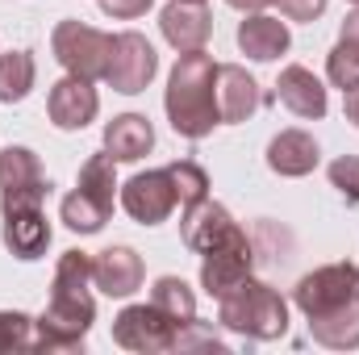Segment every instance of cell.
Masks as SVG:
<instances>
[{"mask_svg":"<svg viewBox=\"0 0 359 355\" xmlns=\"http://www.w3.org/2000/svg\"><path fill=\"white\" fill-rule=\"evenodd\" d=\"M247 230L234 222V213L226 209V205H217V201H196V205H184V217H180V239H184V247L188 251H196V255H205V251H217V247H226V243H234V239H243Z\"/></svg>","mask_w":359,"mask_h":355,"instance_id":"9c48e42d","label":"cell"},{"mask_svg":"<svg viewBox=\"0 0 359 355\" xmlns=\"http://www.w3.org/2000/svg\"><path fill=\"white\" fill-rule=\"evenodd\" d=\"M159 29L168 38V46L188 55V51H205L213 38V13L205 8V0H172L159 13Z\"/></svg>","mask_w":359,"mask_h":355,"instance_id":"4fadbf2b","label":"cell"},{"mask_svg":"<svg viewBox=\"0 0 359 355\" xmlns=\"http://www.w3.org/2000/svg\"><path fill=\"white\" fill-rule=\"evenodd\" d=\"M29 343H34V318L21 309H0V355L29 351Z\"/></svg>","mask_w":359,"mask_h":355,"instance_id":"83f0119b","label":"cell"},{"mask_svg":"<svg viewBox=\"0 0 359 355\" xmlns=\"http://www.w3.org/2000/svg\"><path fill=\"white\" fill-rule=\"evenodd\" d=\"M330 184L339 188V196L347 205H359V155H339L330 168H326Z\"/></svg>","mask_w":359,"mask_h":355,"instance_id":"f546056e","label":"cell"},{"mask_svg":"<svg viewBox=\"0 0 359 355\" xmlns=\"http://www.w3.org/2000/svg\"><path fill=\"white\" fill-rule=\"evenodd\" d=\"M351 4H359V0H351Z\"/></svg>","mask_w":359,"mask_h":355,"instance_id":"d590c367","label":"cell"},{"mask_svg":"<svg viewBox=\"0 0 359 355\" xmlns=\"http://www.w3.org/2000/svg\"><path fill=\"white\" fill-rule=\"evenodd\" d=\"M117 201H121V209H126L138 226H163V222L172 217V209L180 205L168 168H151V172L130 176L117 188Z\"/></svg>","mask_w":359,"mask_h":355,"instance_id":"ba28073f","label":"cell"},{"mask_svg":"<svg viewBox=\"0 0 359 355\" xmlns=\"http://www.w3.org/2000/svg\"><path fill=\"white\" fill-rule=\"evenodd\" d=\"M109 46H113V34L96 29L88 21H59L55 34H50V51L59 59V67L67 76H80V80H104V67H109Z\"/></svg>","mask_w":359,"mask_h":355,"instance_id":"277c9868","label":"cell"},{"mask_svg":"<svg viewBox=\"0 0 359 355\" xmlns=\"http://www.w3.org/2000/svg\"><path fill=\"white\" fill-rule=\"evenodd\" d=\"M151 305L163 309L176 326H184V322L196 318V293H192L180 276H159V280L151 284Z\"/></svg>","mask_w":359,"mask_h":355,"instance_id":"cb8c5ba5","label":"cell"},{"mask_svg":"<svg viewBox=\"0 0 359 355\" xmlns=\"http://www.w3.org/2000/svg\"><path fill=\"white\" fill-rule=\"evenodd\" d=\"M92 322H96L92 288H50L42 318H34L29 351H84Z\"/></svg>","mask_w":359,"mask_h":355,"instance_id":"3957f363","label":"cell"},{"mask_svg":"<svg viewBox=\"0 0 359 355\" xmlns=\"http://www.w3.org/2000/svg\"><path fill=\"white\" fill-rule=\"evenodd\" d=\"M151 147H155V126L142 113H117L104 126V151L117 163H138L151 155Z\"/></svg>","mask_w":359,"mask_h":355,"instance_id":"d6986e66","label":"cell"},{"mask_svg":"<svg viewBox=\"0 0 359 355\" xmlns=\"http://www.w3.org/2000/svg\"><path fill=\"white\" fill-rule=\"evenodd\" d=\"M322 163V147L309 130H280L268 142V168L284 180L309 176Z\"/></svg>","mask_w":359,"mask_h":355,"instance_id":"ac0fdd59","label":"cell"},{"mask_svg":"<svg viewBox=\"0 0 359 355\" xmlns=\"http://www.w3.org/2000/svg\"><path fill=\"white\" fill-rule=\"evenodd\" d=\"M76 188H84L92 196H100V201H117V159L109 155V151H100V155H88L84 159V168H80V180H76Z\"/></svg>","mask_w":359,"mask_h":355,"instance_id":"d4e9b609","label":"cell"},{"mask_svg":"<svg viewBox=\"0 0 359 355\" xmlns=\"http://www.w3.org/2000/svg\"><path fill=\"white\" fill-rule=\"evenodd\" d=\"M339 42H351V46H359V4L343 17V29H339Z\"/></svg>","mask_w":359,"mask_h":355,"instance_id":"d6a6232c","label":"cell"},{"mask_svg":"<svg viewBox=\"0 0 359 355\" xmlns=\"http://www.w3.org/2000/svg\"><path fill=\"white\" fill-rule=\"evenodd\" d=\"M276 100H280L292 117H301V121H322L326 109H330L326 84H322L309 67H301V63H288V67L280 72V80H276Z\"/></svg>","mask_w":359,"mask_h":355,"instance_id":"9a60e30c","label":"cell"},{"mask_svg":"<svg viewBox=\"0 0 359 355\" xmlns=\"http://www.w3.org/2000/svg\"><path fill=\"white\" fill-rule=\"evenodd\" d=\"M217 322L226 330H234V335L271 343V339H284L288 335V301L271 284L247 276L230 297L217 301Z\"/></svg>","mask_w":359,"mask_h":355,"instance_id":"7a4b0ae2","label":"cell"},{"mask_svg":"<svg viewBox=\"0 0 359 355\" xmlns=\"http://www.w3.org/2000/svg\"><path fill=\"white\" fill-rule=\"evenodd\" d=\"M276 4H280V13L288 21H318L330 0H276Z\"/></svg>","mask_w":359,"mask_h":355,"instance_id":"4dcf8cb0","label":"cell"},{"mask_svg":"<svg viewBox=\"0 0 359 355\" xmlns=\"http://www.w3.org/2000/svg\"><path fill=\"white\" fill-rule=\"evenodd\" d=\"M230 8H238V13H264L268 4H276V0H226Z\"/></svg>","mask_w":359,"mask_h":355,"instance_id":"e575fe53","label":"cell"},{"mask_svg":"<svg viewBox=\"0 0 359 355\" xmlns=\"http://www.w3.org/2000/svg\"><path fill=\"white\" fill-rule=\"evenodd\" d=\"M343 113H347V121L359 130V88L351 92H343Z\"/></svg>","mask_w":359,"mask_h":355,"instance_id":"836d02e7","label":"cell"},{"mask_svg":"<svg viewBox=\"0 0 359 355\" xmlns=\"http://www.w3.org/2000/svg\"><path fill=\"white\" fill-rule=\"evenodd\" d=\"M259 109V84L238 63H217V113L222 126H243Z\"/></svg>","mask_w":359,"mask_h":355,"instance_id":"2e32d148","label":"cell"},{"mask_svg":"<svg viewBox=\"0 0 359 355\" xmlns=\"http://www.w3.org/2000/svg\"><path fill=\"white\" fill-rule=\"evenodd\" d=\"M38 84V63L29 51H8L0 55V105H17L25 100Z\"/></svg>","mask_w":359,"mask_h":355,"instance_id":"7402d4cb","label":"cell"},{"mask_svg":"<svg viewBox=\"0 0 359 355\" xmlns=\"http://www.w3.org/2000/svg\"><path fill=\"white\" fill-rule=\"evenodd\" d=\"M172 351H226V343H222V335L213 330V326H205V322H184L176 326V343H172Z\"/></svg>","mask_w":359,"mask_h":355,"instance_id":"f1b7e54d","label":"cell"},{"mask_svg":"<svg viewBox=\"0 0 359 355\" xmlns=\"http://www.w3.org/2000/svg\"><path fill=\"white\" fill-rule=\"evenodd\" d=\"M0 217H4L0 239L8 247V255H17L21 264H34L46 255L55 230H50V217L42 205H0Z\"/></svg>","mask_w":359,"mask_h":355,"instance_id":"30bf717a","label":"cell"},{"mask_svg":"<svg viewBox=\"0 0 359 355\" xmlns=\"http://www.w3.org/2000/svg\"><path fill=\"white\" fill-rule=\"evenodd\" d=\"M38 184H46V176H42V159L29 147L0 151V192H21V188H38Z\"/></svg>","mask_w":359,"mask_h":355,"instance_id":"603a6c76","label":"cell"},{"mask_svg":"<svg viewBox=\"0 0 359 355\" xmlns=\"http://www.w3.org/2000/svg\"><path fill=\"white\" fill-rule=\"evenodd\" d=\"M59 217H63V226L72 234H100L104 222L113 217V205L100 201V196H92V192H84V188H72L63 196V205H59Z\"/></svg>","mask_w":359,"mask_h":355,"instance_id":"44dd1931","label":"cell"},{"mask_svg":"<svg viewBox=\"0 0 359 355\" xmlns=\"http://www.w3.org/2000/svg\"><path fill=\"white\" fill-rule=\"evenodd\" d=\"M159 76V55L147 42V34L138 29H121L113 34L109 46V67H104V84L121 96H138L151 88V80Z\"/></svg>","mask_w":359,"mask_h":355,"instance_id":"8992f818","label":"cell"},{"mask_svg":"<svg viewBox=\"0 0 359 355\" xmlns=\"http://www.w3.org/2000/svg\"><path fill=\"white\" fill-rule=\"evenodd\" d=\"M168 176H172V188H176V201L180 205H196L209 196V172L192 159H176L168 163Z\"/></svg>","mask_w":359,"mask_h":355,"instance_id":"484cf974","label":"cell"},{"mask_svg":"<svg viewBox=\"0 0 359 355\" xmlns=\"http://www.w3.org/2000/svg\"><path fill=\"white\" fill-rule=\"evenodd\" d=\"M46 113L55 121V130L72 134V130H84L96 121L100 113V92L92 88V80H80V76H63L50 84V96H46Z\"/></svg>","mask_w":359,"mask_h":355,"instance_id":"7c38bea8","label":"cell"},{"mask_svg":"<svg viewBox=\"0 0 359 355\" xmlns=\"http://www.w3.org/2000/svg\"><path fill=\"white\" fill-rule=\"evenodd\" d=\"M113 343L126 347V351H138V355H159V351H172L176 343V322L155 309L151 301L147 305H126L117 318H113Z\"/></svg>","mask_w":359,"mask_h":355,"instance_id":"52a82bcc","label":"cell"},{"mask_svg":"<svg viewBox=\"0 0 359 355\" xmlns=\"http://www.w3.org/2000/svg\"><path fill=\"white\" fill-rule=\"evenodd\" d=\"M251 267H255V247H251V239L243 234V239H234V243H226V247L201 255V288H205L213 301H222V297H230V293L251 276Z\"/></svg>","mask_w":359,"mask_h":355,"instance_id":"8fae6325","label":"cell"},{"mask_svg":"<svg viewBox=\"0 0 359 355\" xmlns=\"http://www.w3.org/2000/svg\"><path fill=\"white\" fill-rule=\"evenodd\" d=\"M151 4H155V0H100L104 17H113V21H134V17H142Z\"/></svg>","mask_w":359,"mask_h":355,"instance_id":"1f68e13d","label":"cell"},{"mask_svg":"<svg viewBox=\"0 0 359 355\" xmlns=\"http://www.w3.org/2000/svg\"><path fill=\"white\" fill-rule=\"evenodd\" d=\"M355 297H359V267L351 260L313 267L292 288V305L305 318H322V314H330V309H339V305H347Z\"/></svg>","mask_w":359,"mask_h":355,"instance_id":"5b68a950","label":"cell"},{"mask_svg":"<svg viewBox=\"0 0 359 355\" xmlns=\"http://www.w3.org/2000/svg\"><path fill=\"white\" fill-rule=\"evenodd\" d=\"M305 322H309L313 343H322L330 351H355L359 347V297L322 314V318H305Z\"/></svg>","mask_w":359,"mask_h":355,"instance_id":"ffe728a7","label":"cell"},{"mask_svg":"<svg viewBox=\"0 0 359 355\" xmlns=\"http://www.w3.org/2000/svg\"><path fill=\"white\" fill-rule=\"evenodd\" d=\"M163 109L168 121L180 138H209L222 126L217 113V63L205 51H188L180 55L172 76H168V92H163Z\"/></svg>","mask_w":359,"mask_h":355,"instance_id":"6da1fadb","label":"cell"},{"mask_svg":"<svg viewBox=\"0 0 359 355\" xmlns=\"http://www.w3.org/2000/svg\"><path fill=\"white\" fill-rule=\"evenodd\" d=\"M292 46V34H288V21L271 17V13H247L238 21V51L255 63H276L280 55H288Z\"/></svg>","mask_w":359,"mask_h":355,"instance_id":"e0dca14e","label":"cell"},{"mask_svg":"<svg viewBox=\"0 0 359 355\" xmlns=\"http://www.w3.org/2000/svg\"><path fill=\"white\" fill-rule=\"evenodd\" d=\"M142 280H147V267L134 247H104L92 255V284L113 301L134 297L142 288Z\"/></svg>","mask_w":359,"mask_h":355,"instance_id":"5bb4252c","label":"cell"},{"mask_svg":"<svg viewBox=\"0 0 359 355\" xmlns=\"http://www.w3.org/2000/svg\"><path fill=\"white\" fill-rule=\"evenodd\" d=\"M326 80H330L334 88H343V92L359 88V46L339 42V46L326 55Z\"/></svg>","mask_w":359,"mask_h":355,"instance_id":"4316f807","label":"cell"}]
</instances>
